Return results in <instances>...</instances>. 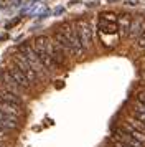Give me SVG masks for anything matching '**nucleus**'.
Instances as JSON below:
<instances>
[{
  "instance_id": "6e6552de",
  "label": "nucleus",
  "mask_w": 145,
  "mask_h": 147,
  "mask_svg": "<svg viewBox=\"0 0 145 147\" xmlns=\"http://www.w3.org/2000/svg\"><path fill=\"white\" fill-rule=\"evenodd\" d=\"M0 113L3 114H8V116H13V117H21L23 116V111L20 106H15L12 102H7V101L0 99Z\"/></svg>"
},
{
  "instance_id": "423d86ee",
  "label": "nucleus",
  "mask_w": 145,
  "mask_h": 147,
  "mask_svg": "<svg viewBox=\"0 0 145 147\" xmlns=\"http://www.w3.org/2000/svg\"><path fill=\"white\" fill-rule=\"evenodd\" d=\"M111 139L119 140V142H122V144H127V146H130V147H145V144L138 142L137 139H134L130 134H127L124 129H120V127H115V129H114V132H112Z\"/></svg>"
},
{
  "instance_id": "a211bd4d",
  "label": "nucleus",
  "mask_w": 145,
  "mask_h": 147,
  "mask_svg": "<svg viewBox=\"0 0 145 147\" xmlns=\"http://www.w3.org/2000/svg\"><path fill=\"white\" fill-rule=\"evenodd\" d=\"M48 13H50V10H48V8H43V10L38 13V18H46V17H48Z\"/></svg>"
},
{
  "instance_id": "412c9836",
  "label": "nucleus",
  "mask_w": 145,
  "mask_h": 147,
  "mask_svg": "<svg viewBox=\"0 0 145 147\" xmlns=\"http://www.w3.org/2000/svg\"><path fill=\"white\" fill-rule=\"evenodd\" d=\"M0 147H3V146H2V142H0Z\"/></svg>"
},
{
  "instance_id": "ddd939ff",
  "label": "nucleus",
  "mask_w": 145,
  "mask_h": 147,
  "mask_svg": "<svg viewBox=\"0 0 145 147\" xmlns=\"http://www.w3.org/2000/svg\"><path fill=\"white\" fill-rule=\"evenodd\" d=\"M125 122H129L132 127H135L137 131H140V132H144L145 134V126L140 122V121H137V119H134V117H129V119L125 121Z\"/></svg>"
},
{
  "instance_id": "aec40b11",
  "label": "nucleus",
  "mask_w": 145,
  "mask_h": 147,
  "mask_svg": "<svg viewBox=\"0 0 145 147\" xmlns=\"http://www.w3.org/2000/svg\"><path fill=\"white\" fill-rule=\"evenodd\" d=\"M63 12H64V8H63V7H58L56 10H54V15H61Z\"/></svg>"
},
{
  "instance_id": "0eeeda50",
  "label": "nucleus",
  "mask_w": 145,
  "mask_h": 147,
  "mask_svg": "<svg viewBox=\"0 0 145 147\" xmlns=\"http://www.w3.org/2000/svg\"><path fill=\"white\" fill-rule=\"evenodd\" d=\"M7 73L12 76V80L15 81V83H17L21 89H25V91H28V89H30V86H32V84H30V81L26 80L25 74L21 73V71H20L15 65H12V66L8 68V69H7Z\"/></svg>"
},
{
  "instance_id": "f3484780",
  "label": "nucleus",
  "mask_w": 145,
  "mask_h": 147,
  "mask_svg": "<svg viewBox=\"0 0 145 147\" xmlns=\"http://www.w3.org/2000/svg\"><path fill=\"white\" fill-rule=\"evenodd\" d=\"M111 144H112V147H130V146H127V144H122V142L114 140V139H111Z\"/></svg>"
},
{
  "instance_id": "f8f14e48",
  "label": "nucleus",
  "mask_w": 145,
  "mask_h": 147,
  "mask_svg": "<svg viewBox=\"0 0 145 147\" xmlns=\"http://www.w3.org/2000/svg\"><path fill=\"white\" fill-rule=\"evenodd\" d=\"M120 129H124L125 132H127V134H130L132 137H134V139H137L138 142L145 144V134H144V132H140V131H137L135 127H132L130 124H129V122H124V124L120 126Z\"/></svg>"
},
{
  "instance_id": "f03ea898",
  "label": "nucleus",
  "mask_w": 145,
  "mask_h": 147,
  "mask_svg": "<svg viewBox=\"0 0 145 147\" xmlns=\"http://www.w3.org/2000/svg\"><path fill=\"white\" fill-rule=\"evenodd\" d=\"M97 30H99V36H101L102 43H104V40L107 36L119 38L117 17H115V13H112V12H102V13L99 15Z\"/></svg>"
},
{
  "instance_id": "4468645a",
  "label": "nucleus",
  "mask_w": 145,
  "mask_h": 147,
  "mask_svg": "<svg viewBox=\"0 0 145 147\" xmlns=\"http://www.w3.org/2000/svg\"><path fill=\"white\" fill-rule=\"evenodd\" d=\"M130 117L140 121V122L145 126V113H142V111H137V109H132V111H130Z\"/></svg>"
},
{
  "instance_id": "6ab92c4d",
  "label": "nucleus",
  "mask_w": 145,
  "mask_h": 147,
  "mask_svg": "<svg viewBox=\"0 0 145 147\" xmlns=\"http://www.w3.org/2000/svg\"><path fill=\"white\" fill-rule=\"evenodd\" d=\"M18 22H20V18H15V20H12L10 23H8V25H7V28H10V27H13V25H17Z\"/></svg>"
},
{
  "instance_id": "2eb2a0df",
  "label": "nucleus",
  "mask_w": 145,
  "mask_h": 147,
  "mask_svg": "<svg viewBox=\"0 0 145 147\" xmlns=\"http://www.w3.org/2000/svg\"><path fill=\"white\" fill-rule=\"evenodd\" d=\"M137 47L142 48V50H145V32H142V33L138 35V38H137Z\"/></svg>"
},
{
  "instance_id": "39448f33",
  "label": "nucleus",
  "mask_w": 145,
  "mask_h": 147,
  "mask_svg": "<svg viewBox=\"0 0 145 147\" xmlns=\"http://www.w3.org/2000/svg\"><path fill=\"white\" fill-rule=\"evenodd\" d=\"M13 65H15V66L18 68L21 73L25 74V78L30 81V84H36V83L40 81V78L36 76V73L33 71V68L28 65V61H26L25 58L18 53V51H17V53H15V56H13Z\"/></svg>"
},
{
  "instance_id": "1a4fd4ad",
  "label": "nucleus",
  "mask_w": 145,
  "mask_h": 147,
  "mask_svg": "<svg viewBox=\"0 0 145 147\" xmlns=\"http://www.w3.org/2000/svg\"><path fill=\"white\" fill-rule=\"evenodd\" d=\"M130 22H132V17L127 13H122L120 17L117 18V28H119V35L125 38L129 35V28H130Z\"/></svg>"
},
{
  "instance_id": "f257e3e1",
  "label": "nucleus",
  "mask_w": 145,
  "mask_h": 147,
  "mask_svg": "<svg viewBox=\"0 0 145 147\" xmlns=\"http://www.w3.org/2000/svg\"><path fill=\"white\" fill-rule=\"evenodd\" d=\"M17 51L28 61V65L33 68V71L36 73V76L40 80H50V71L43 66V63L40 61V58L36 56V53H35V50L32 48L30 43H20Z\"/></svg>"
},
{
  "instance_id": "7ed1b4c3",
  "label": "nucleus",
  "mask_w": 145,
  "mask_h": 147,
  "mask_svg": "<svg viewBox=\"0 0 145 147\" xmlns=\"http://www.w3.org/2000/svg\"><path fill=\"white\" fill-rule=\"evenodd\" d=\"M58 32L63 36H64L68 43H69V48H71V55L74 56H83L84 55V48L81 45V41H79V36H78V32H76V28L72 25L71 22H64V23H61L58 28Z\"/></svg>"
},
{
  "instance_id": "9b49d317",
  "label": "nucleus",
  "mask_w": 145,
  "mask_h": 147,
  "mask_svg": "<svg viewBox=\"0 0 145 147\" xmlns=\"http://www.w3.org/2000/svg\"><path fill=\"white\" fill-rule=\"evenodd\" d=\"M142 25H144L142 15L135 17V18L130 22V28H129V35H127V36H130V38H135V36H137L138 38V35L142 33Z\"/></svg>"
},
{
  "instance_id": "dca6fc26",
  "label": "nucleus",
  "mask_w": 145,
  "mask_h": 147,
  "mask_svg": "<svg viewBox=\"0 0 145 147\" xmlns=\"http://www.w3.org/2000/svg\"><path fill=\"white\" fill-rule=\"evenodd\" d=\"M137 102H140V104L145 106V89H142V91L137 93Z\"/></svg>"
},
{
  "instance_id": "20e7f679",
  "label": "nucleus",
  "mask_w": 145,
  "mask_h": 147,
  "mask_svg": "<svg viewBox=\"0 0 145 147\" xmlns=\"http://www.w3.org/2000/svg\"><path fill=\"white\" fill-rule=\"evenodd\" d=\"M76 32H78V36H79V41H81V45L83 48H91L92 45V28H91V23L86 20V18H79L76 22Z\"/></svg>"
},
{
  "instance_id": "9d476101",
  "label": "nucleus",
  "mask_w": 145,
  "mask_h": 147,
  "mask_svg": "<svg viewBox=\"0 0 145 147\" xmlns=\"http://www.w3.org/2000/svg\"><path fill=\"white\" fill-rule=\"evenodd\" d=\"M0 99L7 101V102H12V104H15V106L23 107V99H21V96L10 93V91H7V89H3V88L0 89Z\"/></svg>"
}]
</instances>
